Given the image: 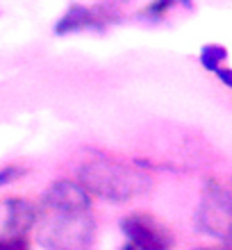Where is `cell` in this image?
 Wrapping results in <instances>:
<instances>
[{"mask_svg":"<svg viewBox=\"0 0 232 250\" xmlns=\"http://www.w3.org/2000/svg\"><path fill=\"white\" fill-rule=\"evenodd\" d=\"M25 173V168H21V166L16 164H7L0 168V187L9 185V182H14V180H19L21 175Z\"/></svg>","mask_w":232,"mask_h":250,"instance_id":"8","label":"cell"},{"mask_svg":"<svg viewBox=\"0 0 232 250\" xmlns=\"http://www.w3.org/2000/svg\"><path fill=\"white\" fill-rule=\"evenodd\" d=\"M37 223V207L25 198L0 200V241L25 237V232Z\"/></svg>","mask_w":232,"mask_h":250,"instance_id":"5","label":"cell"},{"mask_svg":"<svg viewBox=\"0 0 232 250\" xmlns=\"http://www.w3.org/2000/svg\"><path fill=\"white\" fill-rule=\"evenodd\" d=\"M121 250H134V248H132V246H130V244H126V246H123V248H121Z\"/></svg>","mask_w":232,"mask_h":250,"instance_id":"13","label":"cell"},{"mask_svg":"<svg viewBox=\"0 0 232 250\" xmlns=\"http://www.w3.org/2000/svg\"><path fill=\"white\" fill-rule=\"evenodd\" d=\"M228 60V48L226 46H219V43H207V46H203V50H200V64H203V68H207V71H216V68H221V62Z\"/></svg>","mask_w":232,"mask_h":250,"instance_id":"7","label":"cell"},{"mask_svg":"<svg viewBox=\"0 0 232 250\" xmlns=\"http://www.w3.org/2000/svg\"><path fill=\"white\" fill-rule=\"evenodd\" d=\"M196 250H228L226 246H219V248H196Z\"/></svg>","mask_w":232,"mask_h":250,"instance_id":"12","label":"cell"},{"mask_svg":"<svg viewBox=\"0 0 232 250\" xmlns=\"http://www.w3.org/2000/svg\"><path fill=\"white\" fill-rule=\"evenodd\" d=\"M107 9L105 7H84V5H73L55 25L57 34L66 32H78L84 27H93V30H103L107 25L105 21Z\"/></svg>","mask_w":232,"mask_h":250,"instance_id":"6","label":"cell"},{"mask_svg":"<svg viewBox=\"0 0 232 250\" xmlns=\"http://www.w3.org/2000/svg\"><path fill=\"white\" fill-rule=\"evenodd\" d=\"M196 223L203 232L226 241L230 237V191L216 180H207L205 200L200 203Z\"/></svg>","mask_w":232,"mask_h":250,"instance_id":"3","label":"cell"},{"mask_svg":"<svg viewBox=\"0 0 232 250\" xmlns=\"http://www.w3.org/2000/svg\"><path fill=\"white\" fill-rule=\"evenodd\" d=\"M39 244L46 250H89L96 239L91 196L78 182L57 180L41 200Z\"/></svg>","mask_w":232,"mask_h":250,"instance_id":"1","label":"cell"},{"mask_svg":"<svg viewBox=\"0 0 232 250\" xmlns=\"http://www.w3.org/2000/svg\"><path fill=\"white\" fill-rule=\"evenodd\" d=\"M214 75H216V78H219L226 86H232V71H230V68H223V66H221V68H216V71H214Z\"/></svg>","mask_w":232,"mask_h":250,"instance_id":"10","label":"cell"},{"mask_svg":"<svg viewBox=\"0 0 232 250\" xmlns=\"http://www.w3.org/2000/svg\"><path fill=\"white\" fill-rule=\"evenodd\" d=\"M121 230L134 250H171V232L150 214H130L121 221Z\"/></svg>","mask_w":232,"mask_h":250,"instance_id":"4","label":"cell"},{"mask_svg":"<svg viewBox=\"0 0 232 250\" xmlns=\"http://www.w3.org/2000/svg\"><path fill=\"white\" fill-rule=\"evenodd\" d=\"M171 5H173V2H153V5H148L146 12H148V14H157V16H162V14H164Z\"/></svg>","mask_w":232,"mask_h":250,"instance_id":"11","label":"cell"},{"mask_svg":"<svg viewBox=\"0 0 232 250\" xmlns=\"http://www.w3.org/2000/svg\"><path fill=\"white\" fill-rule=\"evenodd\" d=\"M0 250H27V239H9V241H0Z\"/></svg>","mask_w":232,"mask_h":250,"instance_id":"9","label":"cell"},{"mask_svg":"<svg viewBox=\"0 0 232 250\" xmlns=\"http://www.w3.org/2000/svg\"><path fill=\"white\" fill-rule=\"evenodd\" d=\"M150 180L130 166L112 162H89L80 168L78 185L89 193L105 198L109 203H127L132 196L141 193Z\"/></svg>","mask_w":232,"mask_h":250,"instance_id":"2","label":"cell"}]
</instances>
